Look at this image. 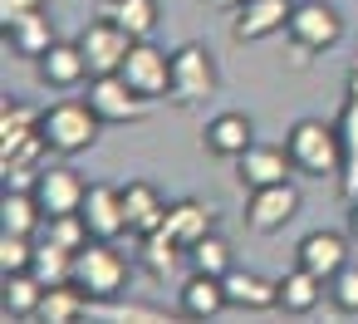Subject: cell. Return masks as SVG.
<instances>
[{"label": "cell", "instance_id": "cell-8", "mask_svg": "<svg viewBox=\"0 0 358 324\" xmlns=\"http://www.w3.org/2000/svg\"><path fill=\"white\" fill-rule=\"evenodd\" d=\"M289 10H294V0H241L231 10V35L241 45H260L275 30H289Z\"/></svg>", "mask_w": 358, "mask_h": 324}, {"label": "cell", "instance_id": "cell-36", "mask_svg": "<svg viewBox=\"0 0 358 324\" xmlns=\"http://www.w3.org/2000/svg\"><path fill=\"white\" fill-rule=\"evenodd\" d=\"M348 231H353V236H358V192H353V197H348Z\"/></svg>", "mask_w": 358, "mask_h": 324}, {"label": "cell", "instance_id": "cell-1", "mask_svg": "<svg viewBox=\"0 0 358 324\" xmlns=\"http://www.w3.org/2000/svg\"><path fill=\"white\" fill-rule=\"evenodd\" d=\"M289 157L299 172L309 177H338L343 172V138H338V123H324V118H299L285 138Z\"/></svg>", "mask_w": 358, "mask_h": 324}, {"label": "cell", "instance_id": "cell-18", "mask_svg": "<svg viewBox=\"0 0 358 324\" xmlns=\"http://www.w3.org/2000/svg\"><path fill=\"white\" fill-rule=\"evenodd\" d=\"M226 295H231L236 309H275V304H280V280H270V275H260V270L231 265V270H226Z\"/></svg>", "mask_w": 358, "mask_h": 324}, {"label": "cell", "instance_id": "cell-2", "mask_svg": "<svg viewBox=\"0 0 358 324\" xmlns=\"http://www.w3.org/2000/svg\"><path fill=\"white\" fill-rule=\"evenodd\" d=\"M99 128H103V118H99V108L89 99L84 104L79 99H64V104L45 108V118H40V133H45L50 153H64V157L94 148L99 143Z\"/></svg>", "mask_w": 358, "mask_h": 324}, {"label": "cell", "instance_id": "cell-26", "mask_svg": "<svg viewBox=\"0 0 358 324\" xmlns=\"http://www.w3.org/2000/svg\"><path fill=\"white\" fill-rule=\"evenodd\" d=\"M324 285H329V280H319L314 270L294 265V270L280 280V309H289V314H309V309L324 300Z\"/></svg>", "mask_w": 358, "mask_h": 324}, {"label": "cell", "instance_id": "cell-23", "mask_svg": "<svg viewBox=\"0 0 358 324\" xmlns=\"http://www.w3.org/2000/svg\"><path fill=\"white\" fill-rule=\"evenodd\" d=\"M103 15H108L118 30H128L133 40H152L157 20H162L157 0H108V6H103Z\"/></svg>", "mask_w": 358, "mask_h": 324}, {"label": "cell", "instance_id": "cell-11", "mask_svg": "<svg viewBox=\"0 0 358 324\" xmlns=\"http://www.w3.org/2000/svg\"><path fill=\"white\" fill-rule=\"evenodd\" d=\"M89 104L99 108L103 123H133V118H143V104L148 99L123 74H99V79H89Z\"/></svg>", "mask_w": 358, "mask_h": 324}, {"label": "cell", "instance_id": "cell-14", "mask_svg": "<svg viewBox=\"0 0 358 324\" xmlns=\"http://www.w3.org/2000/svg\"><path fill=\"white\" fill-rule=\"evenodd\" d=\"M338 138H343V197L358 192V59L348 64V94H343V108H338Z\"/></svg>", "mask_w": 358, "mask_h": 324}, {"label": "cell", "instance_id": "cell-35", "mask_svg": "<svg viewBox=\"0 0 358 324\" xmlns=\"http://www.w3.org/2000/svg\"><path fill=\"white\" fill-rule=\"evenodd\" d=\"M113 319H138V324H157V319H167V309H157V304H123V309H113Z\"/></svg>", "mask_w": 358, "mask_h": 324}, {"label": "cell", "instance_id": "cell-37", "mask_svg": "<svg viewBox=\"0 0 358 324\" xmlns=\"http://www.w3.org/2000/svg\"><path fill=\"white\" fill-rule=\"evenodd\" d=\"M216 6H221V10H236V6H241V0H216Z\"/></svg>", "mask_w": 358, "mask_h": 324}, {"label": "cell", "instance_id": "cell-33", "mask_svg": "<svg viewBox=\"0 0 358 324\" xmlns=\"http://www.w3.org/2000/svg\"><path fill=\"white\" fill-rule=\"evenodd\" d=\"M329 300H334L343 314H358V265H343V270L329 280Z\"/></svg>", "mask_w": 358, "mask_h": 324}, {"label": "cell", "instance_id": "cell-6", "mask_svg": "<svg viewBox=\"0 0 358 324\" xmlns=\"http://www.w3.org/2000/svg\"><path fill=\"white\" fill-rule=\"evenodd\" d=\"M79 50H84V59H89V79L118 74L123 59H128V50H133V35L118 30L108 15H99V20H89V25L79 30Z\"/></svg>", "mask_w": 358, "mask_h": 324}, {"label": "cell", "instance_id": "cell-7", "mask_svg": "<svg viewBox=\"0 0 358 324\" xmlns=\"http://www.w3.org/2000/svg\"><path fill=\"white\" fill-rule=\"evenodd\" d=\"M118 74H123L143 99L172 94V55H167L162 45H152V40H133V50H128V59H123Z\"/></svg>", "mask_w": 358, "mask_h": 324}, {"label": "cell", "instance_id": "cell-27", "mask_svg": "<svg viewBox=\"0 0 358 324\" xmlns=\"http://www.w3.org/2000/svg\"><path fill=\"white\" fill-rule=\"evenodd\" d=\"M40 118H45L40 108L6 99V108H0V153H10V148H20L25 138H35V133H40Z\"/></svg>", "mask_w": 358, "mask_h": 324}, {"label": "cell", "instance_id": "cell-3", "mask_svg": "<svg viewBox=\"0 0 358 324\" xmlns=\"http://www.w3.org/2000/svg\"><path fill=\"white\" fill-rule=\"evenodd\" d=\"M74 285L94 300V304H108L123 295L128 285V260L118 255L113 241H89L84 251H74Z\"/></svg>", "mask_w": 358, "mask_h": 324}, {"label": "cell", "instance_id": "cell-29", "mask_svg": "<svg viewBox=\"0 0 358 324\" xmlns=\"http://www.w3.org/2000/svg\"><path fill=\"white\" fill-rule=\"evenodd\" d=\"M138 255H143V265H148L152 275H172V270H177V260L187 255V246H182V241H172V236L157 226L152 236H138Z\"/></svg>", "mask_w": 358, "mask_h": 324}, {"label": "cell", "instance_id": "cell-32", "mask_svg": "<svg viewBox=\"0 0 358 324\" xmlns=\"http://www.w3.org/2000/svg\"><path fill=\"white\" fill-rule=\"evenodd\" d=\"M30 265H35V241L20 231H6L0 236V275H20Z\"/></svg>", "mask_w": 358, "mask_h": 324}, {"label": "cell", "instance_id": "cell-10", "mask_svg": "<svg viewBox=\"0 0 358 324\" xmlns=\"http://www.w3.org/2000/svg\"><path fill=\"white\" fill-rule=\"evenodd\" d=\"M294 211H299V192H294V182L255 187V192L245 197V226H250V231H260V236L280 231Z\"/></svg>", "mask_w": 358, "mask_h": 324}, {"label": "cell", "instance_id": "cell-5", "mask_svg": "<svg viewBox=\"0 0 358 324\" xmlns=\"http://www.w3.org/2000/svg\"><path fill=\"white\" fill-rule=\"evenodd\" d=\"M289 40L304 55H329L343 40V15L334 6H324V0H294V10H289Z\"/></svg>", "mask_w": 358, "mask_h": 324}, {"label": "cell", "instance_id": "cell-31", "mask_svg": "<svg viewBox=\"0 0 358 324\" xmlns=\"http://www.w3.org/2000/svg\"><path fill=\"white\" fill-rule=\"evenodd\" d=\"M187 260H192V270H201V275H226L236 260H231V246L211 231V236H201L192 251H187Z\"/></svg>", "mask_w": 358, "mask_h": 324}, {"label": "cell", "instance_id": "cell-4", "mask_svg": "<svg viewBox=\"0 0 358 324\" xmlns=\"http://www.w3.org/2000/svg\"><path fill=\"white\" fill-rule=\"evenodd\" d=\"M216 94V59H211V50L206 45H177L172 50V104H182V108H192V104H206Z\"/></svg>", "mask_w": 358, "mask_h": 324}, {"label": "cell", "instance_id": "cell-19", "mask_svg": "<svg viewBox=\"0 0 358 324\" xmlns=\"http://www.w3.org/2000/svg\"><path fill=\"white\" fill-rule=\"evenodd\" d=\"M226 304H231V295H226V275H201V270H196V275L182 285V295H177V309L192 314V319H216Z\"/></svg>", "mask_w": 358, "mask_h": 324}, {"label": "cell", "instance_id": "cell-28", "mask_svg": "<svg viewBox=\"0 0 358 324\" xmlns=\"http://www.w3.org/2000/svg\"><path fill=\"white\" fill-rule=\"evenodd\" d=\"M30 275L40 280V285H64V280H74V251H64L59 241H35V265H30Z\"/></svg>", "mask_w": 358, "mask_h": 324}, {"label": "cell", "instance_id": "cell-25", "mask_svg": "<svg viewBox=\"0 0 358 324\" xmlns=\"http://www.w3.org/2000/svg\"><path fill=\"white\" fill-rule=\"evenodd\" d=\"M40 221H45V206H40L35 187H30V192H25V187H10L6 202H0V226H6V231H20V236H35Z\"/></svg>", "mask_w": 358, "mask_h": 324}, {"label": "cell", "instance_id": "cell-13", "mask_svg": "<svg viewBox=\"0 0 358 324\" xmlns=\"http://www.w3.org/2000/svg\"><path fill=\"white\" fill-rule=\"evenodd\" d=\"M79 211H84V221H89L94 241H118V236L128 231V211H123V187H113V182H94Z\"/></svg>", "mask_w": 358, "mask_h": 324}, {"label": "cell", "instance_id": "cell-12", "mask_svg": "<svg viewBox=\"0 0 358 324\" xmlns=\"http://www.w3.org/2000/svg\"><path fill=\"white\" fill-rule=\"evenodd\" d=\"M241 187L245 192H255V187H275V182H289V172H294V157H289V148H280V143H250L245 153H241Z\"/></svg>", "mask_w": 358, "mask_h": 324}, {"label": "cell", "instance_id": "cell-9", "mask_svg": "<svg viewBox=\"0 0 358 324\" xmlns=\"http://www.w3.org/2000/svg\"><path fill=\"white\" fill-rule=\"evenodd\" d=\"M35 197H40V206H45V221H50V216L79 211L84 197H89V187H84V177H79L74 167L50 162V167H40V177H35Z\"/></svg>", "mask_w": 358, "mask_h": 324}, {"label": "cell", "instance_id": "cell-30", "mask_svg": "<svg viewBox=\"0 0 358 324\" xmlns=\"http://www.w3.org/2000/svg\"><path fill=\"white\" fill-rule=\"evenodd\" d=\"M40 295H45V285H40L30 270H20V275H6V319H35V309H40Z\"/></svg>", "mask_w": 358, "mask_h": 324}, {"label": "cell", "instance_id": "cell-17", "mask_svg": "<svg viewBox=\"0 0 358 324\" xmlns=\"http://www.w3.org/2000/svg\"><path fill=\"white\" fill-rule=\"evenodd\" d=\"M40 74H45L50 89H79L89 79V59H84L79 40H55L40 59Z\"/></svg>", "mask_w": 358, "mask_h": 324}, {"label": "cell", "instance_id": "cell-15", "mask_svg": "<svg viewBox=\"0 0 358 324\" xmlns=\"http://www.w3.org/2000/svg\"><path fill=\"white\" fill-rule=\"evenodd\" d=\"M294 265L314 270L319 280H334V275L348 265V241H343L338 231H309V236L299 241V255H294Z\"/></svg>", "mask_w": 358, "mask_h": 324}, {"label": "cell", "instance_id": "cell-20", "mask_svg": "<svg viewBox=\"0 0 358 324\" xmlns=\"http://www.w3.org/2000/svg\"><path fill=\"white\" fill-rule=\"evenodd\" d=\"M255 143V123L245 118V113H216L211 123H206V153H216V157H231V162H241V153Z\"/></svg>", "mask_w": 358, "mask_h": 324}, {"label": "cell", "instance_id": "cell-34", "mask_svg": "<svg viewBox=\"0 0 358 324\" xmlns=\"http://www.w3.org/2000/svg\"><path fill=\"white\" fill-rule=\"evenodd\" d=\"M35 10H45V0H0V25H15V20H25V15H35Z\"/></svg>", "mask_w": 358, "mask_h": 324}, {"label": "cell", "instance_id": "cell-24", "mask_svg": "<svg viewBox=\"0 0 358 324\" xmlns=\"http://www.w3.org/2000/svg\"><path fill=\"white\" fill-rule=\"evenodd\" d=\"M94 300L74 285V280H64V285H45V295H40V309H35V319H50V324H69V319H79L84 309H89Z\"/></svg>", "mask_w": 358, "mask_h": 324}, {"label": "cell", "instance_id": "cell-22", "mask_svg": "<svg viewBox=\"0 0 358 324\" xmlns=\"http://www.w3.org/2000/svg\"><path fill=\"white\" fill-rule=\"evenodd\" d=\"M6 40H10V50L20 55V59H45V50L59 40L55 35V20H50V10H35V15H25V20H15L10 30H6Z\"/></svg>", "mask_w": 358, "mask_h": 324}, {"label": "cell", "instance_id": "cell-21", "mask_svg": "<svg viewBox=\"0 0 358 324\" xmlns=\"http://www.w3.org/2000/svg\"><path fill=\"white\" fill-rule=\"evenodd\" d=\"M123 211H128V231L133 236H152L167 216V202L152 182H128L123 187Z\"/></svg>", "mask_w": 358, "mask_h": 324}, {"label": "cell", "instance_id": "cell-16", "mask_svg": "<svg viewBox=\"0 0 358 324\" xmlns=\"http://www.w3.org/2000/svg\"><path fill=\"white\" fill-rule=\"evenodd\" d=\"M211 226H216V211L206 206V202H196V197H182V202H167V216H162V231L172 236V241H182L187 251L201 241V236H211Z\"/></svg>", "mask_w": 358, "mask_h": 324}]
</instances>
